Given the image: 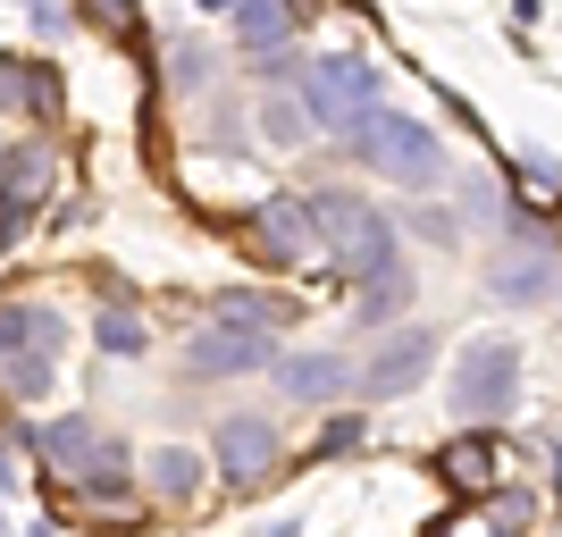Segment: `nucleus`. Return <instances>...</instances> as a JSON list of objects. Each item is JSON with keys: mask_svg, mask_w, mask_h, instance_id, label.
<instances>
[{"mask_svg": "<svg viewBox=\"0 0 562 537\" xmlns=\"http://www.w3.org/2000/svg\"><path fill=\"white\" fill-rule=\"evenodd\" d=\"M345 135V152L370 177H395V186H437V168H446V143H437V126H420V118L403 110H361L336 126Z\"/></svg>", "mask_w": 562, "mask_h": 537, "instance_id": "f257e3e1", "label": "nucleus"}, {"mask_svg": "<svg viewBox=\"0 0 562 537\" xmlns=\"http://www.w3.org/2000/svg\"><path fill=\"white\" fill-rule=\"evenodd\" d=\"M311 235L336 253V269H345L352 286H370V278H386V269H403L395 219L378 211V202H361V193H311Z\"/></svg>", "mask_w": 562, "mask_h": 537, "instance_id": "f03ea898", "label": "nucleus"}, {"mask_svg": "<svg viewBox=\"0 0 562 537\" xmlns=\"http://www.w3.org/2000/svg\"><path fill=\"white\" fill-rule=\"evenodd\" d=\"M520 395V345L513 336H470L453 361V412L462 421H504Z\"/></svg>", "mask_w": 562, "mask_h": 537, "instance_id": "7ed1b4c3", "label": "nucleus"}, {"mask_svg": "<svg viewBox=\"0 0 562 537\" xmlns=\"http://www.w3.org/2000/svg\"><path fill=\"white\" fill-rule=\"evenodd\" d=\"M378 93H386V76H378L361 51H336L319 68H294V101L311 110V126H345V118L378 110Z\"/></svg>", "mask_w": 562, "mask_h": 537, "instance_id": "20e7f679", "label": "nucleus"}, {"mask_svg": "<svg viewBox=\"0 0 562 537\" xmlns=\"http://www.w3.org/2000/svg\"><path fill=\"white\" fill-rule=\"evenodd\" d=\"M428 370H437V327H395V336L370 353V370H361V395H370V403H395V395H412Z\"/></svg>", "mask_w": 562, "mask_h": 537, "instance_id": "39448f33", "label": "nucleus"}, {"mask_svg": "<svg viewBox=\"0 0 562 537\" xmlns=\"http://www.w3.org/2000/svg\"><path fill=\"white\" fill-rule=\"evenodd\" d=\"M269 361H278V345H269L252 320H227V327H211V336H193V345H186L193 378H244V370H269Z\"/></svg>", "mask_w": 562, "mask_h": 537, "instance_id": "423d86ee", "label": "nucleus"}, {"mask_svg": "<svg viewBox=\"0 0 562 537\" xmlns=\"http://www.w3.org/2000/svg\"><path fill=\"white\" fill-rule=\"evenodd\" d=\"M244 235H252L260 253L278 260V269H303L311 253H319V235H311V211L303 202H285V193H269V202H252V219H244Z\"/></svg>", "mask_w": 562, "mask_h": 537, "instance_id": "0eeeda50", "label": "nucleus"}, {"mask_svg": "<svg viewBox=\"0 0 562 537\" xmlns=\"http://www.w3.org/2000/svg\"><path fill=\"white\" fill-rule=\"evenodd\" d=\"M218 470H227L235 488H260V479L278 470V428H269V421H252V412L218 421Z\"/></svg>", "mask_w": 562, "mask_h": 537, "instance_id": "6e6552de", "label": "nucleus"}, {"mask_svg": "<svg viewBox=\"0 0 562 537\" xmlns=\"http://www.w3.org/2000/svg\"><path fill=\"white\" fill-rule=\"evenodd\" d=\"M43 186H50V143H43V135L18 143V152H0V202H9V235H18L25 211L43 202Z\"/></svg>", "mask_w": 562, "mask_h": 537, "instance_id": "1a4fd4ad", "label": "nucleus"}, {"mask_svg": "<svg viewBox=\"0 0 562 537\" xmlns=\"http://www.w3.org/2000/svg\"><path fill=\"white\" fill-rule=\"evenodd\" d=\"M278 387L294 403H336L352 395V361L345 353H294V361H278Z\"/></svg>", "mask_w": 562, "mask_h": 537, "instance_id": "9d476101", "label": "nucleus"}, {"mask_svg": "<svg viewBox=\"0 0 562 537\" xmlns=\"http://www.w3.org/2000/svg\"><path fill=\"white\" fill-rule=\"evenodd\" d=\"M25 445H34L43 462H59V470H68V479H76V470L93 462V454H101V445H110V437H101V428L85 421V412H68V421H50V428H25Z\"/></svg>", "mask_w": 562, "mask_h": 537, "instance_id": "9b49d317", "label": "nucleus"}, {"mask_svg": "<svg viewBox=\"0 0 562 537\" xmlns=\"http://www.w3.org/2000/svg\"><path fill=\"white\" fill-rule=\"evenodd\" d=\"M487 286H495V303H513V311L546 303V294H554V253H520V260H495V269H487Z\"/></svg>", "mask_w": 562, "mask_h": 537, "instance_id": "f8f14e48", "label": "nucleus"}, {"mask_svg": "<svg viewBox=\"0 0 562 537\" xmlns=\"http://www.w3.org/2000/svg\"><path fill=\"white\" fill-rule=\"evenodd\" d=\"M437 470H446V488H453V495H495V479H504V470H495V445H487V437L446 445V454H437Z\"/></svg>", "mask_w": 562, "mask_h": 537, "instance_id": "ddd939ff", "label": "nucleus"}, {"mask_svg": "<svg viewBox=\"0 0 562 537\" xmlns=\"http://www.w3.org/2000/svg\"><path fill=\"white\" fill-rule=\"evenodd\" d=\"M76 495H85L93 513H126V495H135V479H126V454H117V445H101L93 462L76 470Z\"/></svg>", "mask_w": 562, "mask_h": 537, "instance_id": "4468645a", "label": "nucleus"}, {"mask_svg": "<svg viewBox=\"0 0 562 537\" xmlns=\"http://www.w3.org/2000/svg\"><path fill=\"white\" fill-rule=\"evenodd\" d=\"M0 345H34V353L59 361L68 327H59V311H43V303H0Z\"/></svg>", "mask_w": 562, "mask_h": 537, "instance_id": "2eb2a0df", "label": "nucleus"}, {"mask_svg": "<svg viewBox=\"0 0 562 537\" xmlns=\"http://www.w3.org/2000/svg\"><path fill=\"white\" fill-rule=\"evenodd\" d=\"M143 470H151V495H160V504H193V495H202V454H186V445H160Z\"/></svg>", "mask_w": 562, "mask_h": 537, "instance_id": "dca6fc26", "label": "nucleus"}, {"mask_svg": "<svg viewBox=\"0 0 562 537\" xmlns=\"http://www.w3.org/2000/svg\"><path fill=\"white\" fill-rule=\"evenodd\" d=\"M227 18H235V43H244V51H278L285 25H294V18H285V0H235Z\"/></svg>", "mask_w": 562, "mask_h": 537, "instance_id": "f3484780", "label": "nucleus"}, {"mask_svg": "<svg viewBox=\"0 0 562 537\" xmlns=\"http://www.w3.org/2000/svg\"><path fill=\"white\" fill-rule=\"evenodd\" d=\"M0 387L18 403H34L50 387V353H34V345H0Z\"/></svg>", "mask_w": 562, "mask_h": 537, "instance_id": "a211bd4d", "label": "nucleus"}, {"mask_svg": "<svg viewBox=\"0 0 562 537\" xmlns=\"http://www.w3.org/2000/svg\"><path fill=\"white\" fill-rule=\"evenodd\" d=\"M260 135H269V143H311L319 126H311V110L294 93H269V101H260Z\"/></svg>", "mask_w": 562, "mask_h": 537, "instance_id": "6ab92c4d", "label": "nucleus"}, {"mask_svg": "<svg viewBox=\"0 0 562 537\" xmlns=\"http://www.w3.org/2000/svg\"><path fill=\"white\" fill-rule=\"evenodd\" d=\"M403 303H412V269H386V278H370V286H361V327H386Z\"/></svg>", "mask_w": 562, "mask_h": 537, "instance_id": "aec40b11", "label": "nucleus"}, {"mask_svg": "<svg viewBox=\"0 0 562 537\" xmlns=\"http://www.w3.org/2000/svg\"><path fill=\"white\" fill-rule=\"evenodd\" d=\"M93 336H101V353H117V361H135V353L151 345V336H143V320H135L126 303H110V311H101V320H93Z\"/></svg>", "mask_w": 562, "mask_h": 537, "instance_id": "412c9836", "label": "nucleus"}, {"mask_svg": "<svg viewBox=\"0 0 562 537\" xmlns=\"http://www.w3.org/2000/svg\"><path fill=\"white\" fill-rule=\"evenodd\" d=\"M412 227L437 235V244H453V235H462V227H453V211H437V202H428V211H412Z\"/></svg>", "mask_w": 562, "mask_h": 537, "instance_id": "4be33fe9", "label": "nucleus"}, {"mask_svg": "<svg viewBox=\"0 0 562 537\" xmlns=\"http://www.w3.org/2000/svg\"><path fill=\"white\" fill-rule=\"evenodd\" d=\"M25 18H34V34H50V43H59V34H68V18H59V9H50V0H18Z\"/></svg>", "mask_w": 562, "mask_h": 537, "instance_id": "5701e85b", "label": "nucleus"}, {"mask_svg": "<svg viewBox=\"0 0 562 537\" xmlns=\"http://www.w3.org/2000/svg\"><path fill=\"white\" fill-rule=\"evenodd\" d=\"M18 488V462H9V437H0V495Z\"/></svg>", "mask_w": 562, "mask_h": 537, "instance_id": "b1692460", "label": "nucleus"}, {"mask_svg": "<svg viewBox=\"0 0 562 537\" xmlns=\"http://www.w3.org/2000/svg\"><path fill=\"white\" fill-rule=\"evenodd\" d=\"M269 537H303V521H278V529H269Z\"/></svg>", "mask_w": 562, "mask_h": 537, "instance_id": "393cba45", "label": "nucleus"}, {"mask_svg": "<svg viewBox=\"0 0 562 537\" xmlns=\"http://www.w3.org/2000/svg\"><path fill=\"white\" fill-rule=\"evenodd\" d=\"M554 495H562V437H554Z\"/></svg>", "mask_w": 562, "mask_h": 537, "instance_id": "a878e982", "label": "nucleus"}, {"mask_svg": "<svg viewBox=\"0 0 562 537\" xmlns=\"http://www.w3.org/2000/svg\"><path fill=\"white\" fill-rule=\"evenodd\" d=\"M117 18H135V0H117Z\"/></svg>", "mask_w": 562, "mask_h": 537, "instance_id": "bb28decb", "label": "nucleus"}, {"mask_svg": "<svg viewBox=\"0 0 562 537\" xmlns=\"http://www.w3.org/2000/svg\"><path fill=\"white\" fill-rule=\"evenodd\" d=\"M0 537H9V521H0Z\"/></svg>", "mask_w": 562, "mask_h": 537, "instance_id": "cd10ccee", "label": "nucleus"}, {"mask_svg": "<svg viewBox=\"0 0 562 537\" xmlns=\"http://www.w3.org/2000/svg\"><path fill=\"white\" fill-rule=\"evenodd\" d=\"M495 537H504V529H495Z\"/></svg>", "mask_w": 562, "mask_h": 537, "instance_id": "c85d7f7f", "label": "nucleus"}]
</instances>
